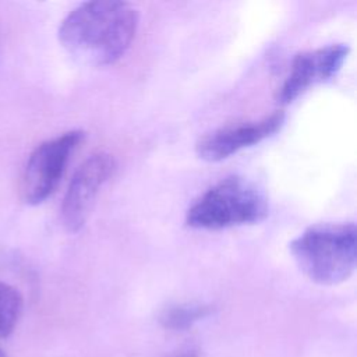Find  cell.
Returning a JSON list of instances; mask_svg holds the SVG:
<instances>
[{
    "label": "cell",
    "mask_w": 357,
    "mask_h": 357,
    "mask_svg": "<svg viewBox=\"0 0 357 357\" xmlns=\"http://www.w3.org/2000/svg\"><path fill=\"white\" fill-rule=\"evenodd\" d=\"M138 11L119 0L86 1L71 10L59 26V40L77 60L103 67L130 47L138 28Z\"/></svg>",
    "instance_id": "cell-1"
},
{
    "label": "cell",
    "mask_w": 357,
    "mask_h": 357,
    "mask_svg": "<svg viewBox=\"0 0 357 357\" xmlns=\"http://www.w3.org/2000/svg\"><path fill=\"white\" fill-rule=\"evenodd\" d=\"M300 271L314 283L333 286L347 280L356 268V225L310 226L289 244Z\"/></svg>",
    "instance_id": "cell-2"
},
{
    "label": "cell",
    "mask_w": 357,
    "mask_h": 357,
    "mask_svg": "<svg viewBox=\"0 0 357 357\" xmlns=\"http://www.w3.org/2000/svg\"><path fill=\"white\" fill-rule=\"evenodd\" d=\"M268 212V199L259 188L244 177L229 176L208 188L188 208L185 223L194 229L220 230L258 223Z\"/></svg>",
    "instance_id": "cell-3"
},
{
    "label": "cell",
    "mask_w": 357,
    "mask_h": 357,
    "mask_svg": "<svg viewBox=\"0 0 357 357\" xmlns=\"http://www.w3.org/2000/svg\"><path fill=\"white\" fill-rule=\"evenodd\" d=\"M84 135L81 130H71L43 141L31 152L21 178V195L26 204L39 205L54 192Z\"/></svg>",
    "instance_id": "cell-4"
},
{
    "label": "cell",
    "mask_w": 357,
    "mask_h": 357,
    "mask_svg": "<svg viewBox=\"0 0 357 357\" xmlns=\"http://www.w3.org/2000/svg\"><path fill=\"white\" fill-rule=\"evenodd\" d=\"M116 160L109 152L88 156L74 173L61 202V222L75 233L86 223L102 185L113 176Z\"/></svg>",
    "instance_id": "cell-5"
},
{
    "label": "cell",
    "mask_w": 357,
    "mask_h": 357,
    "mask_svg": "<svg viewBox=\"0 0 357 357\" xmlns=\"http://www.w3.org/2000/svg\"><path fill=\"white\" fill-rule=\"evenodd\" d=\"M284 113L275 110L258 120L231 123L215 128L198 138L197 155L206 162H219L233 153L257 145L272 137L284 124Z\"/></svg>",
    "instance_id": "cell-6"
},
{
    "label": "cell",
    "mask_w": 357,
    "mask_h": 357,
    "mask_svg": "<svg viewBox=\"0 0 357 357\" xmlns=\"http://www.w3.org/2000/svg\"><path fill=\"white\" fill-rule=\"evenodd\" d=\"M350 47L346 43H332L294 56L289 74L278 89L276 99L290 103L311 86L335 77L342 68Z\"/></svg>",
    "instance_id": "cell-7"
},
{
    "label": "cell",
    "mask_w": 357,
    "mask_h": 357,
    "mask_svg": "<svg viewBox=\"0 0 357 357\" xmlns=\"http://www.w3.org/2000/svg\"><path fill=\"white\" fill-rule=\"evenodd\" d=\"M213 312V307L205 303H183L165 308L159 315V322L169 331H187L198 321Z\"/></svg>",
    "instance_id": "cell-8"
},
{
    "label": "cell",
    "mask_w": 357,
    "mask_h": 357,
    "mask_svg": "<svg viewBox=\"0 0 357 357\" xmlns=\"http://www.w3.org/2000/svg\"><path fill=\"white\" fill-rule=\"evenodd\" d=\"M24 308L21 293L11 284L0 280V339L7 337L17 326Z\"/></svg>",
    "instance_id": "cell-9"
},
{
    "label": "cell",
    "mask_w": 357,
    "mask_h": 357,
    "mask_svg": "<svg viewBox=\"0 0 357 357\" xmlns=\"http://www.w3.org/2000/svg\"><path fill=\"white\" fill-rule=\"evenodd\" d=\"M169 357H199V354H198L197 349L187 347V349H183V350H180V351H177V353H174Z\"/></svg>",
    "instance_id": "cell-10"
},
{
    "label": "cell",
    "mask_w": 357,
    "mask_h": 357,
    "mask_svg": "<svg viewBox=\"0 0 357 357\" xmlns=\"http://www.w3.org/2000/svg\"><path fill=\"white\" fill-rule=\"evenodd\" d=\"M0 357H7V354L0 349Z\"/></svg>",
    "instance_id": "cell-11"
}]
</instances>
